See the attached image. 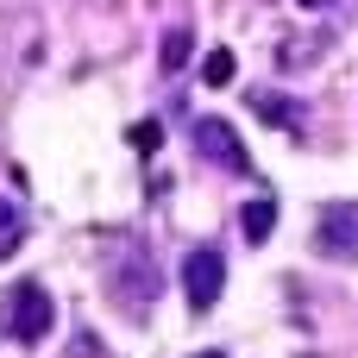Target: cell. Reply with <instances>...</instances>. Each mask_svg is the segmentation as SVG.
<instances>
[{
  "mask_svg": "<svg viewBox=\"0 0 358 358\" xmlns=\"http://www.w3.org/2000/svg\"><path fill=\"white\" fill-rule=\"evenodd\" d=\"M201 358H227V352H201Z\"/></svg>",
  "mask_w": 358,
  "mask_h": 358,
  "instance_id": "7c38bea8",
  "label": "cell"
},
{
  "mask_svg": "<svg viewBox=\"0 0 358 358\" xmlns=\"http://www.w3.org/2000/svg\"><path fill=\"white\" fill-rule=\"evenodd\" d=\"M195 151H201L208 164L233 170V176H245V170H252V151H245V138H239L227 120H214V113H201V120H195Z\"/></svg>",
  "mask_w": 358,
  "mask_h": 358,
  "instance_id": "3957f363",
  "label": "cell"
},
{
  "mask_svg": "<svg viewBox=\"0 0 358 358\" xmlns=\"http://www.w3.org/2000/svg\"><path fill=\"white\" fill-rule=\"evenodd\" d=\"M50 321H57V302H50V289H44V283H13V289H6V308H0L6 340L38 346V340L50 334Z\"/></svg>",
  "mask_w": 358,
  "mask_h": 358,
  "instance_id": "6da1fadb",
  "label": "cell"
},
{
  "mask_svg": "<svg viewBox=\"0 0 358 358\" xmlns=\"http://www.w3.org/2000/svg\"><path fill=\"white\" fill-rule=\"evenodd\" d=\"M233 76H239V57H233L227 44H214V50L201 57V88H233Z\"/></svg>",
  "mask_w": 358,
  "mask_h": 358,
  "instance_id": "52a82bcc",
  "label": "cell"
},
{
  "mask_svg": "<svg viewBox=\"0 0 358 358\" xmlns=\"http://www.w3.org/2000/svg\"><path fill=\"white\" fill-rule=\"evenodd\" d=\"M252 107H258L271 126H302V107H296V101H283V94H264V88H258V94H252Z\"/></svg>",
  "mask_w": 358,
  "mask_h": 358,
  "instance_id": "ba28073f",
  "label": "cell"
},
{
  "mask_svg": "<svg viewBox=\"0 0 358 358\" xmlns=\"http://www.w3.org/2000/svg\"><path fill=\"white\" fill-rule=\"evenodd\" d=\"M315 252L321 258H358V201H327L315 220Z\"/></svg>",
  "mask_w": 358,
  "mask_h": 358,
  "instance_id": "277c9868",
  "label": "cell"
},
{
  "mask_svg": "<svg viewBox=\"0 0 358 358\" xmlns=\"http://www.w3.org/2000/svg\"><path fill=\"white\" fill-rule=\"evenodd\" d=\"M220 289H227V258H220L214 245H195V252L182 258V296H189V308L208 315V308L220 302Z\"/></svg>",
  "mask_w": 358,
  "mask_h": 358,
  "instance_id": "7a4b0ae2",
  "label": "cell"
},
{
  "mask_svg": "<svg viewBox=\"0 0 358 358\" xmlns=\"http://www.w3.org/2000/svg\"><path fill=\"white\" fill-rule=\"evenodd\" d=\"M126 145L145 151V157H157V151H164V126H157V120H138V126H126Z\"/></svg>",
  "mask_w": 358,
  "mask_h": 358,
  "instance_id": "30bf717a",
  "label": "cell"
},
{
  "mask_svg": "<svg viewBox=\"0 0 358 358\" xmlns=\"http://www.w3.org/2000/svg\"><path fill=\"white\" fill-rule=\"evenodd\" d=\"M271 227H277V201H271V195L245 201V214H239V233H245V245H264V239H271Z\"/></svg>",
  "mask_w": 358,
  "mask_h": 358,
  "instance_id": "5b68a950",
  "label": "cell"
},
{
  "mask_svg": "<svg viewBox=\"0 0 358 358\" xmlns=\"http://www.w3.org/2000/svg\"><path fill=\"white\" fill-rule=\"evenodd\" d=\"M19 239H25V214H19L13 201H0V258H13Z\"/></svg>",
  "mask_w": 358,
  "mask_h": 358,
  "instance_id": "9c48e42d",
  "label": "cell"
},
{
  "mask_svg": "<svg viewBox=\"0 0 358 358\" xmlns=\"http://www.w3.org/2000/svg\"><path fill=\"white\" fill-rule=\"evenodd\" d=\"M296 6H308V13H327V6H334V0H296Z\"/></svg>",
  "mask_w": 358,
  "mask_h": 358,
  "instance_id": "8fae6325",
  "label": "cell"
},
{
  "mask_svg": "<svg viewBox=\"0 0 358 358\" xmlns=\"http://www.w3.org/2000/svg\"><path fill=\"white\" fill-rule=\"evenodd\" d=\"M189 57H195V31H189V25H176V31H164V44H157V63H164V76H176V69H189Z\"/></svg>",
  "mask_w": 358,
  "mask_h": 358,
  "instance_id": "8992f818",
  "label": "cell"
}]
</instances>
